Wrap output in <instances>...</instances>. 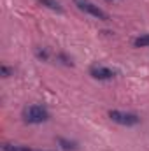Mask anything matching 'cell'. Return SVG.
Segmentation results:
<instances>
[{"instance_id":"obj_1","label":"cell","mask_w":149,"mask_h":151,"mask_svg":"<svg viewBox=\"0 0 149 151\" xmlns=\"http://www.w3.org/2000/svg\"><path fill=\"white\" fill-rule=\"evenodd\" d=\"M47 118H49V113H47L46 107H42V106H28V107H25V111H23V119H25L27 123L37 125V123L47 121Z\"/></svg>"},{"instance_id":"obj_2","label":"cell","mask_w":149,"mask_h":151,"mask_svg":"<svg viewBox=\"0 0 149 151\" xmlns=\"http://www.w3.org/2000/svg\"><path fill=\"white\" fill-rule=\"evenodd\" d=\"M75 5L81 9V11H84V12H88V14H91L93 18H97V19H102V21H105V19H109V16L98 7V5H95L93 2H90V0H74Z\"/></svg>"},{"instance_id":"obj_3","label":"cell","mask_w":149,"mask_h":151,"mask_svg":"<svg viewBox=\"0 0 149 151\" xmlns=\"http://www.w3.org/2000/svg\"><path fill=\"white\" fill-rule=\"evenodd\" d=\"M109 118L114 123H119V125H125V127H133L140 121V118L137 114L123 113V111H109Z\"/></svg>"},{"instance_id":"obj_4","label":"cell","mask_w":149,"mask_h":151,"mask_svg":"<svg viewBox=\"0 0 149 151\" xmlns=\"http://www.w3.org/2000/svg\"><path fill=\"white\" fill-rule=\"evenodd\" d=\"M90 76L93 77V79H98V81H109L112 79L116 72L111 70L109 67H102V65H93L91 69H90Z\"/></svg>"},{"instance_id":"obj_5","label":"cell","mask_w":149,"mask_h":151,"mask_svg":"<svg viewBox=\"0 0 149 151\" xmlns=\"http://www.w3.org/2000/svg\"><path fill=\"white\" fill-rule=\"evenodd\" d=\"M42 5H46V7H49V9H53V11H58V12H62L63 9H62V5L56 2V0H39Z\"/></svg>"},{"instance_id":"obj_6","label":"cell","mask_w":149,"mask_h":151,"mask_svg":"<svg viewBox=\"0 0 149 151\" xmlns=\"http://www.w3.org/2000/svg\"><path fill=\"white\" fill-rule=\"evenodd\" d=\"M133 44H135V47H148L149 46V34L137 37L135 40H133Z\"/></svg>"},{"instance_id":"obj_7","label":"cell","mask_w":149,"mask_h":151,"mask_svg":"<svg viewBox=\"0 0 149 151\" xmlns=\"http://www.w3.org/2000/svg\"><path fill=\"white\" fill-rule=\"evenodd\" d=\"M4 151H34L27 146H16V144H4Z\"/></svg>"},{"instance_id":"obj_8","label":"cell","mask_w":149,"mask_h":151,"mask_svg":"<svg viewBox=\"0 0 149 151\" xmlns=\"http://www.w3.org/2000/svg\"><path fill=\"white\" fill-rule=\"evenodd\" d=\"M58 142H60V146H62L63 150H67V151H75L77 150L75 142H69V141H65V139H58Z\"/></svg>"},{"instance_id":"obj_9","label":"cell","mask_w":149,"mask_h":151,"mask_svg":"<svg viewBox=\"0 0 149 151\" xmlns=\"http://www.w3.org/2000/svg\"><path fill=\"white\" fill-rule=\"evenodd\" d=\"M0 70H2V76H4V77H9V76L14 72L12 69H9V67H5V65H2V69H0Z\"/></svg>"},{"instance_id":"obj_10","label":"cell","mask_w":149,"mask_h":151,"mask_svg":"<svg viewBox=\"0 0 149 151\" xmlns=\"http://www.w3.org/2000/svg\"><path fill=\"white\" fill-rule=\"evenodd\" d=\"M34 151H37V150H34Z\"/></svg>"}]
</instances>
